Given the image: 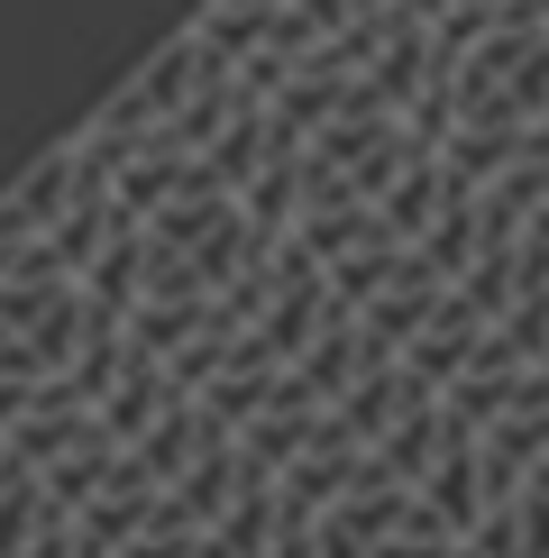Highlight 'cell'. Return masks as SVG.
I'll return each instance as SVG.
<instances>
[{
    "label": "cell",
    "instance_id": "1",
    "mask_svg": "<svg viewBox=\"0 0 549 558\" xmlns=\"http://www.w3.org/2000/svg\"><path fill=\"white\" fill-rule=\"evenodd\" d=\"M0 558H549V183L83 110L0 193Z\"/></svg>",
    "mask_w": 549,
    "mask_h": 558
}]
</instances>
